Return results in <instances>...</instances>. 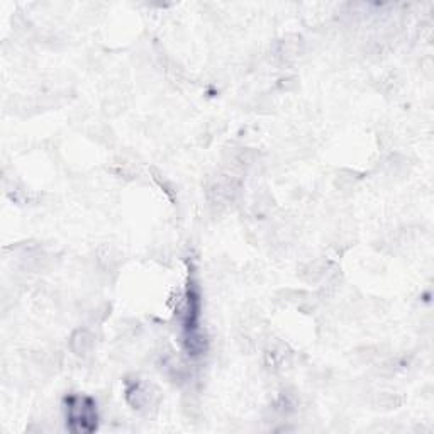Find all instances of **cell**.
<instances>
[{
    "instance_id": "obj_2",
    "label": "cell",
    "mask_w": 434,
    "mask_h": 434,
    "mask_svg": "<svg viewBox=\"0 0 434 434\" xmlns=\"http://www.w3.org/2000/svg\"><path fill=\"white\" fill-rule=\"evenodd\" d=\"M126 397H127V402H129L134 409H138V411L150 409L153 406L151 388L148 387L146 383L139 382V380H136V382H132V383H127Z\"/></svg>"
},
{
    "instance_id": "obj_1",
    "label": "cell",
    "mask_w": 434,
    "mask_h": 434,
    "mask_svg": "<svg viewBox=\"0 0 434 434\" xmlns=\"http://www.w3.org/2000/svg\"><path fill=\"white\" fill-rule=\"evenodd\" d=\"M66 424L72 433L89 434L97 429V406L94 399L85 395L66 397Z\"/></svg>"
},
{
    "instance_id": "obj_3",
    "label": "cell",
    "mask_w": 434,
    "mask_h": 434,
    "mask_svg": "<svg viewBox=\"0 0 434 434\" xmlns=\"http://www.w3.org/2000/svg\"><path fill=\"white\" fill-rule=\"evenodd\" d=\"M92 336L87 331H78L72 338V348L77 355H85L87 351L92 348Z\"/></svg>"
}]
</instances>
